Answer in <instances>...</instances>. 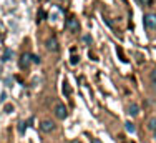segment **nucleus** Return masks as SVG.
<instances>
[{"instance_id": "obj_6", "label": "nucleus", "mask_w": 156, "mask_h": 143, "mask_svg": "<svg viewBox=\"0 0 156 143\" xmlns=\"http://www.w3.org/2000/svg\"><path fill=\"white\" fill-rule=\"evenodd\" d=\"M30 63H32V55H30V53H23V55H22L20 67H28Z\"/></svg>"}, {"instance_id": "obj_21", "label": "nucleus", "mask_w": 156, "mask_h": 143, "mask_svg": "<svg viewBox=\"0 0 156 143\" xmlns=\"http://www.w3.org/2000/svg\"><path fill=\"white\" fill-rule=\"evenodd\" d=\"M72 143H80V141H78V140H73V141H72Z\"/></svg>"}, {"instance_id": "obj_11", "label": "nucleus", "mask_w": 156, "mask_h": 143, "mask_svg": "<svg viewBox=\"0 0 156 143\" xmlns=\"http://www.w3.org/2000/svg\"><path fill=\"white\" fill-rule=\"evenodd\" d=\"M25 130H27V123L20 122V123H18V131H20V133H25Z\"/></svg>"}, {"instance_id": "obj_1", "label": "nucleus", "mask_w": 156, "mask_h": 143, "mask_svg": "<svg viewBox=\"0 0 156 143\" xmlns=\"http://www.w3.org/2000/svg\"><path fill=\"white\" fill-rule=\"evenodd\" d=\"M144 27L150 28V30H154L156 28V13H148L144 15Z\"/></svg>"}, {"instance_id": "obj_16", "label": "nucleus", "mask_w": 156, "mask_h": 143, "mask_svg": "<svg viewBox=\"0 0 156 143\" xmlns=\"http://www.w3.org/2000/svg\"><path fill=\"white\" fill-rule=\"evenodd\" d=\"M141 3H143V5H151V2H153V0H140Z\"/></svg>"}, {"instance_id": "obj_3", "label": "nucleus", "mask_w": 156, "mask_h": 143, "mask_svg": "<svg viewBox=\"0 0 156 143\" xmlns=\"http://www.w3.org/2000/svg\"><path fill=\"white\" fill-rule=\"evenodd\" d=\"M40 130L45 131V133H51V131L55 130V123L50 122V120H43V122L40 123Z\"/></svg>"}, {"instance_id": "obj_17", "label": "nucleus", "mask_w": 156, "mask_h": 143, "mask_svg": "<svg viewBox=\"0 0 156 143\" xmlns=\"http://www.w3.org/2000/svg\"><path fill=\"white\" fill-rule=\"evenodd\" d=\"M83 40H85L87 43H90V42H91V37H90V35H85V37H83Z\"/></svg>"}, {"instance_id": "obj_7", "label": "nucleus", "mask_w": 156, "mask_h": 143, "mask_svg": "<svg viewBox=\"0 0 156 143\" xmlns=\"http://www.w3.org/2000/svg\"><path fill=\"white\" fill-rule=\"evenodd\" d=\"M138 113H140V107H138L136 103H131V105L128 107V115H129V116H136Z\"/></svg>"}, {"instance_id": "obj_18", "label": "nucleus", "mask_w": 156, "mask_h": 143, "mask_svg": "<svg viewBox=\"0 0 156 143\" xmlns=\"http://www.w3.org/2000/svg\"><path fill=\"white\" fill-rule=\"evenodd\" d=\"M10 53H12V52H10V50H7V52H5V55H3V60H9Z\"/></svg>"}, {"instance_id": "obj_19", "label": "nucleus", "mask_w": 156, "mask_h": 143, "mask_svg": "<svg viewBox=\"0 0 156 143\" xmlns=\"http://www.w3.org/2000/svg\"><path fill=\"white\" fill-rule=\"evenodd\" d=\"M91 143H101V140L100 138H91Z\"/></svg>"}, {"instance_id": "obj_5", "label": "nucleus", "mask_w": 156, "mask_h": 143, "mask_svg": "<svg viewBox=\"0 0 156 143\" xmlns=\"http://www.w3.org/2000/svg\"><path fill=\"white\" fill-rule=\"evenodd\" d=\"M65 27L68 28V30H72V32H78L80 25H78V20H76V18H68V20L65 22Z\"/></svg>"}, {"instance_id": "obj_14", "label": "nucleus", "mask_w": 156, "mask_h": 143, "mask_svg": "<svg viewBox=\"0 0 156 143\" xmlns=\"http://www.w3.org/2000/svg\"><path fill=\"white\" fill-rule=\"evenodd\" d=\"M151 80H153V83H156V68L151 72Z\"/></svg>"}, {"instance_id": "obj_10", "label": "nucleus", "mask_w": 156, "mask_h": 143, "mask_svg": "<svg viewBox=\"0 0 156 143\" xmlns=\"http://www.w3.org/2000/svg\"><path fill=\"white\" fill-rule=\"evenodd\" d=\"M63 93H65V95H72V88H70V85L66 83H63Z\"/></svg>"}, {"instance_id": "obj_4", "label": "nucleus", "mask_w": 156, "mask_h": 143, "mask_svg": "<svg viewBox=\"0 0 156 143\" xmlns=\"http://www.w3.org/2000/svg\"><path fill=\"white\" fill-rule=\"evenodd\" d=\"M47 48L50 52H58V40H57V37H51V38H48L47 40Z\"/></svg>"}, {"instance_id": "obj_9", "label": "nucleus", "mask_w": 156, "mask_h": 143, "mask_svg": "<svg viewBox=\"0 0 156 143\" xmlns=\"http://www.w3.org/2000/svg\"><path fill=\"white\" fill-rule=\"evenodd\" d=\"M125 128H126V131H128V133H135V131H136L135 123H131V122H126V123H125Z\"/></svg>"}, {"instance_id": "obj_13", "label": "nucleus", "mask_w": 156, "mask_h": 143, "mask_svg": "<svg viewBox=\"0 0 156 143\" xmlns=\"http://www.w3.org/2000/svg\"><path fill=\"white\" fill-rule=\"evenodd\" d=\"M32 63H40V57H38V55H32Z\"/></svg>"}, {"instance_id": "obj_20", "label": "nucleus", "mask_w": 156, "mask_h": 143, "mask_svg": "<svg viewBox=\"0 0 156 143\" xmlns=\"http://www.w3.org/2000/svg\"><path fill=\"white\" fill-rule=\"evenodd\" d=\"M5 110H7V112H10V110H13V107H12V105H7Z\"/></svg>"}, {"instance_id": "obj_22", "label": "nucleus", "mask_w": 156, "mask_h": 143, "mask_svg": "<svg viewBox=\"0 0 156 143\" xmlns=\"http://www.w3.org/2000/svg\"><path fill=\"white\" fill-rule=\"evenodd\" d=\"M154 138H156V131H154Z\"/></svg>"}, {"instance_id": "obj_8", "label": "nucleus", "mask_w": 156, "mask_h": 143, "mask_svg": "<svg viewBox=\"0 0 156 143\" xmlns=\"http://www.w3.org/2000/svg\"><path fill=\"white\" fill-rule=\"evenodd\" d=\"M148 128L151 131H156V116H151V118L148 120Z\"/></svg>"}, {"instance_id": "obj_12", "label": "nucleus", "mask_w": 156, "mask_h": 143, "mask_svg": "<svg viewBox=\"0 0 156 143\" xmlns=\"http://www.w3.org/2000/svg\"><path fill=\"white\" fill-rule=\"evenodd\" d=\"M116 52H118V55H120V58L123 60V62H126V60H128V58L125 57V53H123V48H121V47H118V48H116Z\"/></svg>"}, {"instance_id": "obj_15", "label": "nucleus", "mask_w": 156, "mask_h": 143, "mask_svg": "<svg viewBox=\"0 0 156 143\" xmlns=\"http://www.w3.org/2000/svg\"><path fill=\"white\" fill-rule=\"evenodd\" d=\"M70 62H72V65H76V63H78V57H75V55H73Z\"/></svg>"}, {"instance_id": "obj_2", "label": "nucleus", "mask_w": 156, "mask_h": 143, "mask_svg": "<svg viewBox=\"0 0 156 143\" xmlns=\"http://www.w3.org/2000/svg\"><path fill=\"white\" fill-rule=\"evenodd\" d=\"M55 115H57V118L60 120H65L66 118V108L63 103H57L55 105Z\"/></svg>"}]
</instances>
